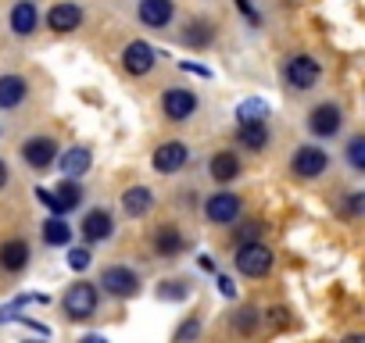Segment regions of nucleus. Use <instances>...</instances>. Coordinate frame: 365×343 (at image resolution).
<instances>
[{
	"label": "nucleus",
	"instance_id": "obj_1",
	"mask_svg": "<svg viewBox=\"0 0 365 343\" xmlns=\"http://www.w3.org/2000/svg\"><path fill=\"white\" fill-rule=\"evenodd\" d=\"M237 272L247 279H262L272 272V250L265 243H244L237 247Z\"/></svg>",
	"mask_w": 365,
	"mask_h": 343
},
{
	"label": "nucleus",
	"instance_id": "obj_2",
	"mask_svg": "<svg viewBox=\"0 0 365 343\" xmlns=\"http://www.w3.org/2000/svg\"><path fill=\"white\" fill-rule=\"evenodd\" d=\"M61 307H65V315L76 318V322L90 318V315L97 311V290H93V283H79V286H72V290L61 297Z\"/></svg>",
	"mask_w": 365,
	"mask_h": 343
},
{
	"label": "nucleus",
	"instance_id": "obj_3",
	"mask_svg": "<svg viewBox=\"0 0 365 343\" xmlns=\"http://www.w3.org/2000/svg\"><path fill=\"white\" fill-rule=\"evenodd\" d=\"M283 75H287V83H290L294 90H312V86L319 83L322 68H319V61H315V58H308V54H294V58L287 61Z\"/></svg>",
	"mask_w": 365,
	"mask_h": 343
},
{
	"label": "nucleus",
	"instance_id": "obj_4",
	"mask_svg": "<svg viewBox=\"0 0 365 343\" xmlns=\"http://www.w3.org/2000/svg\"><path fill=\"white\" fill-rule=\"evenodd\" d=\"M161 111H165V118H172V122H187V118L197 111V97H194V90H182V86L165 90V97H161Z\"/></svg>",
	"mask_w": 365,
	"mask_h": 343
},
{
	"label": "nucleus",
	"instance_id": "obj_5",
	"mask_svg": "<svg viewBox=\"0 0 365 343\" xmlns=\"http://www.w3.org/2000/svg\"><path fill=\"white\" fill-rule=\"evenodd\" d=\"M326 164H329V157H326V150H319V147H301L294 157H290V172L297 179H319L322 172H326Z\"/></svg>",
	"mask_w": 365,
	"mask_h": 343
},
{
	"label": "nucleus",
	"instance_id": "obj_6",
	"mask_svg": "<svg viewBox=\"0 0 365 343\" xmlns=\"http://www.w3.org/2000/svg\"><path fill=\"white\" fill-rule=\"evenodd\" d=\"M187 157H190L187 143H179V139H165V143L154 150L150 164H154V172H161V176H172V172H179L182 164H187Z\"/></svg>",
	"mask_w": 365,
	"mask_h": 343
},
{
	"label": "nucleus",
	"instance_id": "obj_7",
	"mask_svg": "<svg viewBox=\"0 0 365 343\" xmlns=\"http://www.w3.org/2000/svg\"><path fill=\"white\" fill-rule=\"evenodd\" d=\"M205 215H208V222H215V226H230V222H237V215H240V197L219 190V194H212V197L205 201Z\"/></svg>",
	"mask_w": 365,
	"mask_h": 343
},
{
	"label": "nucleus",
	"instance_id": "obj_8",
	"mask_svg": "<svg viewBox=\"0 0 365 343\" xmlns=\"http://www.w3.org/2000/svg\"><path fill=\"white\" fill-rule=\"evenodd\" d=\"M101 286H104L111 297H133V293L140 290V279H136L133 268H125V265H111V268H104Z\"/></svg>",
	"mask_w": 365,
	"mask_h": 343
},
{
	"label": "nucleus",
	"instance_id": "obj_9",
	"mask_svg": "<svg viewBox=\"0 0 365 343\" xmlns=\"http://www.w3.org/2000/svg\"><path fill=\"white\" fill-rule=\"evenodd\" d=\"M36 197L54 211V215H65V211H72V208H79V201H83V190L72 183V179H65L54 194H47V190H36Z\"/></svg>",
	"mask_w": 365,
	"mask_h": 343
},
{
	"label": "nucleus",
	"instance_id": "obj_10",
	"mask_svg": "<svg viewBox=\"0 0 365 343\" xmlns=\"http://www.w3.org/2000/svg\"><path fill=\"white\" fill-rule=\"evenodd\" d=\"M154 47L150 43H143V40H133L125 51H122V68L129 72V75H147L150 68H154Z\"/></svg>",
	"mask_w": 365,
	"mask_h": 343
},
{
	"label": "nucleus",
	"instance_id": "obj_11",
	"mask_svg": "<svg viewBox=\"0 0 365 343\" xmlns=\"http://www.w3.org/2000/svg\"><path fill=\"white\" fill-rule=\"evenodd\" d=\"M340 125H344V111H340L336 104H319V107L308 115V129H312L315 136H336Z\"/></svg>",
	"mask_w": 365,
	"mask_h": 343
},
{
	"label": "nucleus",
	"instance_id": "obj_12",
	"mask_svg": "<svg viewBox=\"0 0 365 343\" xmlns=\"http://www.w3.org/2000/svg\"><path fill=\"white\" fill-rule=\"evenodd\" d=\"M22 157L33 164V168H51L54 157H58V143L51 136H33L29 143H22Z\"/></svg>",
	"mask_w": 365,
	"mask_h": 343
},
{
	"label": "nucleus",
	"instance_id": "obj_13",
	"mask_svg": "<svg viewBox=\"0 0 365 343\" xmlns=\"http://www.w3.org/2000/svg\"><path fill=\"white\" fill-rule=\"evenodd\" d=\"M175 15V0H140V22L150 29H165Z\"/></svg>",
	"mask_w": 365,
	"mask_h": 343
},
{
	"label": "nucleus",
	"instance_id": "obj_14",
	"mask_svg": "<svg viewBox=\"0 0 365 343\" xmlns=\"http://www.w3.org/2000/svg\"><path fill=\"white\" fill-rule=\"evenodd\" d=\"M79 22H83V11H79V4H68V0H61V4H54L47 11V26L54 33H72V29H79Z\"/></svg>",
	"mask_w": 365,
	"mask_h": 343
},
{
	"label": "nucleus",
	"instance_id": "obj_15",
	"mask_svg": "<svg viewBox=\"0 0 365 343\" xmlns=\"http://www.w3.org/2000/svg\"><path fill=\"white\" fill-rule=\"evenodd\" d=\"M26 265H29L26 240H4V243H0V268H4V272H22Z\"/></svg>",
	"mask_w": 365,
	"mask_h": 343
},
{
	"label": "nucleus",
	"instance_id": "obj_16",
	"mask_svg": "<svg viewBox=\"0 0 365 343\" xmlns=\"http://www.w3.org/2000/svg\"><path fill=\"white\" fill-rule=\"evenodd\" d=\"M150 208H154V194H150L147 186H129V190L122 194V211H125L129 218H143Z\"/></svg>",
	"mask_w": 365,
	"mask_h": 343
},
{
	"label": "nucleus",
	"instance_id": "obj_17",
	"mask_svg": "<svg viewBox=\"0 0 365 343\" xmlns=\"http://www.w3.org/2000/svg\"><path fill=\"white\" fill-rule=\"evenodd\" d=\"M11 33L15 36H33L36 33V8L33 0H19L11 8Z\"/></svg>",
	"mask_w": 365,
	"mask_h": 343
},
{
	"label": "nucleus",
	"instance_id": "obj_18",
	"mask_svg": "<svg viewBox=\"0 0 365 343\" xmlns=\"http://www.w3.org/2000/svg\"><path fill=\"white\" fill-rule=\"evenodd\" d=\"M208 172H212V179H215V183H233V179L240 176V161H237V154L219 150V154L212 157Z\"/></svg>",
	"mask_w": 365,
	"mask_h": 343
},
{
	"label": "nucleus",
	"instance_id": "obj_19",
	"mask_svg": "<svg viewBox=\"0 0 365 343\" xmlns=\"http://www.w3.org/2000/svg\"><path fill=\"white\" fill-rule=\"evenodd\" d=\"M90 164H93V154L86 147H72V150L61 154V172L68 179H79L83 172H90Z\"/></svg>",
	"mask_w": 365,
	"mask_h": 343
},
{
	"label": "nucleus",
	"instance_id": "obj_20",
	"mask_svg": "<svg viewBox=\"0 0 365 343\" xmlns=\"http://www.w3.org/2000/svg\"><path fill=\"white\" fill-rule=\"evenodd\" d=\"M269 100H262V97H247V100H240V107H237V122L240 125H265V118H269Z\"/></svg>",
	"mask_w": 365,
	"mask_h": 343
},
{
	"label": "nucleus",
	"instance_id": "obj_21",
	"mask_svg": "<svg viewBox=\"0 0 365 343\" xmlns=\"http://www.w3.org/2000/svg\"><path fill=\"white\" fill-rule=\"evenodd\" d=\"M83 236L90 240V243H97V240H108L111 236V229H115V222H111V215L108 211H90L86 218H83Z\"/></svg>",
	"mask_w": 365,
	"mask_h": 343
},
{
	"label": "nucleus",
	"instance_id": "obj_22",
	"mask_svg": "<svg viewBox=\"0 0 365 343\" xmlns=\"http://www.w3.org/2000/svg\"><path fill=\"white\" fill-rule=\"evenodd\" d=\"M29 86L22 75H0V107H19L26 100Z\"/></svg>",
	"mask_w": 365,
	"mask_h": 343
},
{
	"label": "nucleus",
	"instance_id": "obj_23",
	"mask_svg": "<svg viewBox=\"0 0 365 343\" xmlns=\"http://www.w3.org/2000/svg\"><path fill=\"white\" fill-rule=\"evenodd\" d=\"M154 250H158L161 258L179 254V250H182V236H179V229H175V226H158V229H154Z\"/></svg>",
	"mask_w": 365,
	"mask_h": 343
},
{
	"label": "nucleus",
	"instance_id": "obj_24",
	"mask_svg": "<svg viewBox=\"0 0 365 343\" xmlns=\"http://www.w3.org/2000/svg\"><path fill=\"white\" fill-rule=\"evenodd\" d=\"M43 240H47L51 247H68V240H72L68 222H65V218H47V222H43Z\"/></svg>",
	"mask_w": 365,
	"mask_h": 343
},
{
	"label": "nucleus",
	"instance_id": "obj_25",
	"mask_svg": "<svg viewBox=\"0 0 365 343\" xmlns=\"http://www.w3.org/2000/svg\"><path fill=\"white\" fill-rule=\"evenodd\" d=\"M237 139L247 147V150H262L269 143V129L265 125H240L237 129Z\"/></svg>",
	"mask_w": 365,
	"mask_h": 343
},
{
	"label": "nucleus",
	"instance_id": "obj_26",
	"mask_svg": "<svg viewBox=\"0 0 365 343\" xmlns=\"http://www.w3.org/2000/svg\"><path fill=\"white\" fill-rule=\"evenodd\" d=\"M182 40H187L190 47H208V43H212V22H205V19L190 22V26H187V36H182Z\"/></svg>",
	"mask_w": 365,
	"mask_h": 343
},
{
	"label": "nucleus",
	"instance_id": "obj_27",
	"mask_svg": "<svg viewBox=\"0 0 365 343\" xmlns=\"http://www.w3.org/2000/svg\"><path fill=\"white\" fill-rule=\"evenodd\" d=\"M347 161H351L354 172H365V136H354L347 143Z\"/></svg>",
	"mask_w": 365,
	"mask_h": 343
},
{
	"label": "nucleus",
	"instance_id": "obj_28",
	"mask_svg": "<svg viewBox=\"0 0 365 343\" xmlns=\"http://www.w3.org/2000/svg\"><path fill=\"white\" fill-rule=\"evenodd\" d=\"M233 325H237V332H244V336L255 332V329H258V311H255V307H240V311L233 315Z\"/></svg>",
	"mask_w": 365,
	"mask_h": 343
},
{
	"label": "nucleus",
	"instance_id": "obj_29",
	"mask_svg": "<svg viewBox=\"0 0 365 343\" xmlns=\"http://www.w3.org/2000/svg\"><path fill=\"white\" fill-rule=\"evenodd\" d=\"M262 222H244L240 229H237V247H244V243H258V236H262Z\"/></svg>",
	"mask_w": 365,
	"mask_h": 343
},
{
	"label": "nucleus",
	"instance_id": "obj_30",
	"mask_svg": "<svg viewBox=\"0 0 365 343\" xmlns=\"http://www.w3.org/2000/svg\"><path fill=\"white\" fill-rule=\"evenodd\" d=\"M197 332H201V322H197V318H187V322L175 329V343H190Z\"/></svg>",
	"mask_w": 365,
	"mask_h": 343
},
{
	"label": "nucleus",
	"instance_id": "obj_31",
	"mask_svg": "<svg viewBox=\"0 0 365 343\" xmlns=\"http://www.w3.org/2000/svg\"><path fill=\"white\" fill-rule=\"evenodd\" d=\"M93 261V254L86 250V247H76V250H68V268H76V272H83L86 265Z\"/></svg>",
	"mask_w": 365,
	"mask_h": 343
},
{
	"label": "nucleus",
	"instance_id": "obj_32",
	"mask_svg": "<svg viewBox=\"0 0 365 343\" xmlns=\"http://www.w3.org/2000/svg\"><path fill=\"white\" fill-rule=\"evenodd\" d=\"M158 297H161V300H165V297H168V300H182V297H187V290H182L179 283H161Z\"/></svg>",
	"mask_w": 365,
	"mask_h": 343
},
{
	"label": "nucleus",
	"instance_id": "obj_33",
	"mask_svg": "<svg viewBox=\"0 0 365 343\" xmlns=\"http://www.w3.org/2000/svg\"><path fill=\"white\" fill-rule=\"evenodd\" d=\"M219 293H222V297H233V293H237V286H233L230 275H219Z\"/></svg>",
	"mask_w": 365,
	"mask_h": 343
},
{
	"label": "nucleus",
	"instance_id": "obj_34",
	"mask_svg": "<svg viewBox=\"0 0 365 343\" xmlns=\"http://www.w3.org/2000/svg\"><path fill=\"white\" fill-rule=\"evenodd\" d=\"M237 8H240V11H244V15L251 19V26H258V22H262V19H258V11H255V8L247 4V0H237Z\"/></svg>",
	"mask_w": 365,
	"mask_h": 343
},
{
	"label": "nucleus",
	"instance_id": "obj_35",
	"mask_svg": "<svg viewBox=\"0 0 365 343\" xmlns=\"http://www.w3.org/2000/svg\"><path fill=\"white\" fill-rule=\"evenodd\" d=\"M179 68H182V72H194V75H212L208 68H201V65H194V61H182Z\"/></svg>",
	"mask_w": 365,
	"mask_h": 343
},
{
	"label": "nucleus",
	"instance_id": "obj_36",
	"mask_svg": "<svg viewBox=\"0 0 365 343\" xmlns=\"http://www.w3.org/2000/svg\"><path fill=\"white\" fill-rule=\"evenodd\" d=\"M361 201H365V197H361V194H354V197H351V204H347V211H351V215H358V211H361Z\"/></svg>",
	"mask_w": 365,
	"mask_h": 343
},
{
	"label": "nucleus",
	"instance_id": "obj_37",
	"mask_svg": "<svg viewBox=\"0 0 365 343\" xmlns=\"http://www.w3.org/2000/svg\"><path fill=\"white\" fill-rule=\"evenodd\" d=\"M79 343H108V339H104V336H97V332H90V336H83Z\"/></svg>",
	"mask_w": 365,
	"mask_h": 343
},
{
	"label": "nucleus",
	"instance_id": "obj_38",
	"mask_svg": "<svg viewBox=\"0 0 365 343\" xmlns=\"http://www.w3.org/2000/svg\"><path fill=\"white\" fill-rule=\"evenodd\" d=\"M4 183H8V164L0 161V190H4Z\"/></svg>",
	"mask_w": 365,
	"mask_h": 343
},
{
	"label": "nucleus",
	"instance_id": "obj_39",
	"mask_svg": "<svg viewBox=\"0 0 365 343\" xmlns=\"http://www.w3.org/2000/svg\"><path fill=\"white\" fill-rule=\"evenodd\" d=\"M344 343H365V339H361V336H347Z\"/></svg>",
	"mask_w": 365,
	"mask_h": 343
},
{
	"label": "nucleus",
	"instance_id": "obj_40",
	"mask_svg": "<svg viewBox=\"0 0 365 343\" xmlns=\"http://www.w3.org/2000/svg\"><path fill=\"white\" fill-rule=\"evenodd\" d=\"M26 343H43V339H26Z\"/></svg>",
	"mask_w": 365,
	"mask_h": 343
}]
</instances>
